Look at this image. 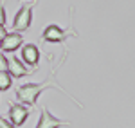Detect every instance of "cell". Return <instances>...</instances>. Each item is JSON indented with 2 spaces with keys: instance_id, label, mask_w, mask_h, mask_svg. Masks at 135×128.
Returning <instances> with one entry per match:
<instances>
[{
  "instance_id": "6da1fadb",
  "label": "cell",
  "mask_w": 135,
  "mask_h": 128,
  "mask_svg": "<svg viewBox=\"0 0 135 128\" xmlns=\"http://www.w3.org/2000/svg\"><path fill=\"white\" fill-rule=\"evenodd\" d=\"M65 60H67V54H63L61 60H60V63L54 65L52 67V61H51V72H49V76L43 79V81H40V83H25V85H20L18 88H16V97H18V101L20 103H23V105H29V107H32V105H36V101H38V97L42 96L43 92L49 88V87H54V88H58L60 92H63V94H67L69 97H72L74 103L78 105V108H83V105L76 99L74 96H70L67 90H63L61 85L58 83V70L61 69V65L65 63Z\"/></svg>"
},
{
  "instance_id": "7a4b0ae2",
  "label": "cell",
  "mask_w": 135,
  "mask_h": 128,
  "mask_svg": "<svg viewBox=\"0 0 135 128\" xmlns=\"http://www.w3.org/2000/svg\"><path fill=\"white\" fill-rule=\"evenodd\" d=\"M32 6H34V2L25 4V6H22L20 9H18L15 20H13V31L23 32V31H27V29L31 27V23H32Z\"/></svg>"
},
{
  "instance_id": "3957f363",
  "label": "cell",
  "mask_w": 135,
  "mask_h": 128,
  "mask_svg": "<svg viewBox=\"0 0 135 128\" xmlns=\"http://www.w3.org/2000/svg\"><path fill=\"white\" fill-rule=\"evenodd\" d=\"M63 126H70V121L56 117V116H52L49 112L47 107H42V114H40L36 128H63Z\"/></svg>"
},
{
  "instance_id": "277c9868",
  "label": "cell",
  "mask_w": 135,
  "mask_h": 128,
  "mask_svg": "<svg viewBox=\"0 0 135 128\" xmlns=\"http://www.w3.org/2000/svg\"><path fill=\"white\" fill-rule=\"evenodd\" d=\"M22 45H23V34L18 31H13V32H7L0 40V51L2 53H15Z\"/></svg>"
},
{
  "instance_id": "5b68a950",
  "label": "cell",
  "mask_w": 135,
  "mask_h": 128,
  "mask_svg": "<svg viewBox=\"0 0 135 128\" xmlns=\"http://www.w3.org/2000/svg\"><path fill=\"white\" fill-rule=\"evenodd\" d=\"M7 72L13 78H23V76H29L34 72V69H27V65L22 61L20 58H16L15 54L7 56Z\"/></svg>"
},
{
  "instance_id": "8992f818",
  "label": "cell",
  "mask_w": 135,
  "mask_h": 128,
  "mask_svg": "<svg viewBox=\"0 0 135 128\" xmlns=\"http://www.w3.org/2000/svg\"><path fill=\"white\" fill-rule=\"evenodd\" d=\"M43 40L49 43H63L69 36H76V34H69L67 31H63L60 25H47L45 27V31H43Z\"/></svg>"
},
{
  "instance_id": "52a82bcc",
  "label": "cell",
  "mask_w": 135,
  "mask_h": 128,
  "mask_svg": "<svg viewBox=\"0 0 135 128\" xmlns=\"http://www.w3.org/2000/svg\"><path fill=\"white\" fill-rule=\"evenodd\" d=\"M29 117V108L22 103H15L11 105L9 108V121L15 125V126H22Z\"/></svg>"
},
{
  "instance_id": "ba28073f",
  "label": "cell",
  "mask_w": 135,
  "mask_h": 128,
  "mask_svg": "<svg viewBox=\"0 0 135 128\" xmlns=\"http://www.w3.org/2000/svg\"><path fill=\"white\" fill-rule=\"evenodd\" d=\"M22 60L25 65H31V67H38L40 63V51L34 43H27L22 47Z\"/></svg>"
},
{
  "instance_id": "9c48e42d",
  "label": "cell",
  "mask_w": 135,
  "mask_h": 128,
  "mask_svg": "<svg viewBox=\"0 0 135 128\" xmlns=\"http://www.w3.org/2000/svg\"><path fill=\"white\" fill-rule=\"evenodd\" d=\"M11 85H13V76L7 70H0V90L6 92L11 88Z\"/></svg>"
},
{
  "instance_id": "30bf717a",
  "label": "cell",
  "mask_w": 135,
  "mask_h": 128,
  "mask_svg": "<svg viewBox=\"0 0 135 128\" xmlns=\"http://www.w3.org/2000/svg\"><path fill=\"white\" fill-rule=\"evenodd\" d=\"M0 70H7V54L0 51Z\"/></svg>"
},
{
  "instance_id": "8fae6325",
  "label": "cell",
  "mask_w": 135,
  "mask_h": 128,
  "mask_svg": "<svg viewBox=\"0 0 135 128\" xmlns=\"http://www.w3.org/2000/svg\"><path fill=\"white\" fill-rule=\"evenodd\" d=\"M0 128H16L9 119H6L4 116H0Z\"/></svg>"
},
{
  "instance_id": "7c38bea8",
  "label": "cell",
  "mask_w": 135,
  "mask_h": 128,
  "mask_svg": "<svg viewBox=\"0 0 135 128\" xmlns=\"http://www.w3.org/2000/svg\"><path fill=\"white\" fill-rule=\"evenodd\" d=\"M7 20V16H6V9H4V6H0V25H4Z\"/></svg>"
},
{
  "instance_id": "4fadbf2b",
  "label": "cell",
  "mask_w": 135,
  "mask_h": 128,
  "mask_svg": "<svg viewBox=\"0 0 135 128\" xmlns=\"http://www.w3.org/2000/svg\"><path fill=\"white\" fill-rule=\"evenodd\" d=\"M6 34H7V31H6V27H4V25H0V40H2V38H4Z\"/></svg>"
}]
</instances>
